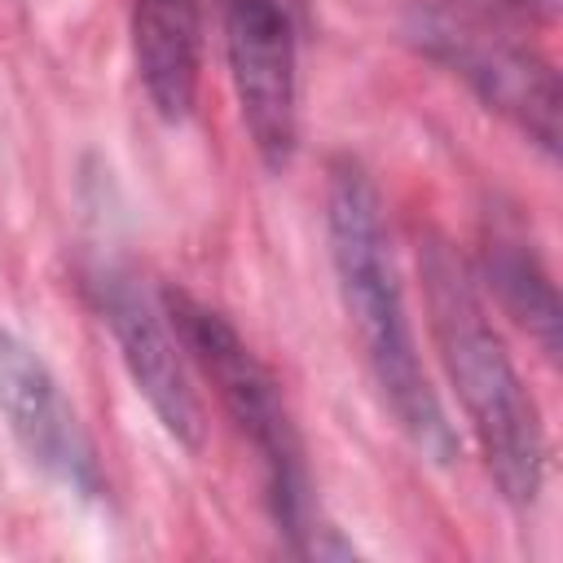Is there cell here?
<instances>
[{
  "mask_svg": "<svg viewBox=\"0 0 563 563\" xmlns=\"http://www.w3.org/2000/svg\"><path fill=\"white\" fill-rule=\"evenodd\" d=\"M418 277L435 356L466 413L479 457L510 506H532L545 484V427L484 308L479 282L435 233L418 242Z\"/></svg>",
  "mask_w": 563,
  "mask_h": 563,
  "instance_id": "obj_2",
  "label": "cell"
},
{
  "mask_svg": "<svg viewBox=\"0 0 563 563\" xmlns=\"http://www.w3.org/2000/svg\"><path fill=\"white\" fill-rule=\"evenodd\" d=\"M0 418L44 475L79 497L101 493V462L79 413L70 409L44 356L9 325H0Z\"/></svg>",
  "mask_w": 563,
  "mask_h": 563,
  "instance_id": "obj_7",
  "label": "cell"
},
{
  "mask_svg": "<svg viewBox=\"0 0 563 563\" xmlns=\"http://www.w3.org/2000/svg\"><path fill=\"white\" fill-rule=\"evenodd\" d=\"M132 62L154 114L189 119L202 79V0H132Z\"/></svg>",
  "mask_w": 563,
  "mask_h": 563,
  "instance_id": "obj_8",
  "label": "cell"
},
{
  "mask_svg": "<svg viewBox=\"0 0 563 563\" xmlns=\"http://www.w3.org/2000/svg\"><path fill=\"white\" fill-rule=\"evenodd\" d=\"M88 290H92V303H97L114 347H119L128 378L145 396L158 427L176 444L198 449L202 444V409H198L194 383L185 374V347H180L163 303H154L136 286V277L123 268H97Z\"/></svg>",
  "mask_w": 563,
  "mask_h": 563,
  "instance_id": "obj_6",
  "label": "cell"
},
{
  "mask_svg": "<svg viewBox=\"0 0 563 563\" xmlns=\"http://www.w3.org/2000/svg\"><path fill=\"white\" fill-rule=\"evenodd\" d=\"M325 238H330V264L339 277L343 308L356 325L365 365L374 374V387L383 405L391 409L405 440L449 466L457 457V431L427 378V365L418 356V339L409 325L391 238L383 224V198L369 172L356 158H334L325 180Z\"/></svg>",
  "mask_w": 563,
  "mask_h": 563,
  "instance_id": "obj_1",
  "label": "cell"
},
{
  "mask_svg": "<svg viewBox=\"0 0 563 563\" xmlns=\"http://www.w3.org/2000/svg\"><path fill=\"white\" fill-rule=\"evenodd\" d=\"M506 4H515V9H523V13H537V18H550V13L559 9V0H506Z\"/></svg>",
  "mask_w": 563,
  "mask_h": 563,
  "instance_id": "obj_10",
  "label": "cell"
},
{
  "mask_svg": "<svg viewBox=\"0 0 563 563\" xmlns=\"http://www.w3.org/2000/svg\"><path fill=\"white\" fill-rule=\"evenodd\" d=\"M224 62L238 92L242 128L268 172H286L299 145V48L282 0L220 4Z\"/></svg>",
  "mask_w": 563,
  "mask_h": 563,
  "instance_id": "obj_5",
  "label": "cell"
},
{
  "mask_svg": "<svg viewBox=\"0 0 563 563\" xmlns=\"http://www.w3.org/2000/svg\"><path fill=\"white\" fill-rule=\"evenodd\" d=\"M185 356L198 365V374L211 383L220 409L238 427V435L255 449L264 471V493L277 532L286 537V550L299 559H325V554H352V545L334 541V528L317 523L312 506V475L303 457L299 427L290 418V405L282 396V383L273 369L255 356V347L233 330L224 312L194 299L180 286H163L158 295Z\"/></svg>",
  "mask_w": 563,
  "mask_h": 563,
  "instance_id": "obj_3",
  "label": "cell"
},
{
  "mask_svg": "<svg viewBox=\"0 0 563 563\" xmlns=\"http://www.w3.org/2000/svg\"><path fill=\"white\" fill-rule=\"evenodd\" d=\"M484 282L497 295V303L537 339V347L559 361V295L554 282L541 264V255L532 251V242H523V233L497 224L484 238Z\"/></svg>",
  "mask_w": 563,
  "mask_h": 563,
  "instance_id": "obj_9",
  "label": "cell"
},
{
  "mask_svg": "<svg viewBox=\"0 0 563 563\" xmlns=\"http://www.w3.org/2000/svg\"><path fill=\"white\" fill-rule=\"evenodd\" d=\"M409 35L431 62L449 66L488 110L510 119L545 158L559 154V75L541 53H532L488 18L440 0L413 4Z\"/></svg>",
  "mask_w": 563,
  "mask_h": 563,
  "instance_id": "obj_4",
  "label": "cell"
}]
</instances>
